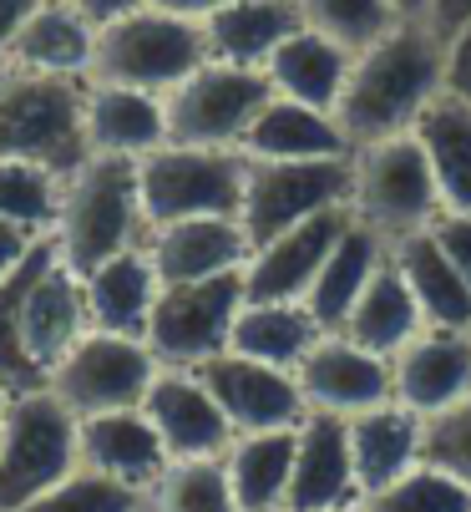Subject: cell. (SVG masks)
Listing matches in <instances>:
<instances>
[{
    "instance_id": "6da1fadb",
    "label": "cell",
    "mask_w": 471,
    "mask_h": 512,
    "mask_svg": "<svg viewBox=\"0 0 471 512\" xmlns=\"http://www.w3.org/2000/svg\"><path fill=\"white\" fill-rule=\"evenodd\" d=\"M441 97V36L426 21H396L375 46L355 51L335 122L350 153L380 137H401Z\"/></svg>"
},
{
    "instance_id": "7a4b0ae2",
    "label": "cell",
    "mask_w": 471,
    "mask_h": 512,
    "mask_svg": "<svg viewBox=\"0 0 471 512\" xmlns=\"http://www.w3.org/2000/svg\"><path fill=\"white\" fill-rule=\"evenodd\" d=\"M51 244L61 264L76 274H92L97 264L142 249L147 244V213L137 193V163L132 158H107L87 153L66 178H61V203H56V224Z\"/></svg>"
},
{
    "instance_id": "3957f363",
    "label": "cell",
    "mask_w": 471,
    "mask_h": 512,
    "mask_svg": "<svg viewBox=\"0 0 471 512\" xmlns=\"http://www.w3.org/2000/svg\"><path fill=\"white\" fill-rule=\"evenodd\" d=\"M87 82L0 66V158L66 178L87 158Z\"/></svg>"
},
{
    "instance_id": "277c9868",
    "label": "cell",
    "mask_w": 471,
    "mask_h": 512,
    "mask_svg": "<svg viewBox=\"0 0 471 512\" xmlns=\"http://www.w3.org/2000/svg\"><path fill=\"white\" fill-rule=\"evenodd\" d=\"M350 218L380 244H406L441 218L431 163L411 132L380 137L350 153Z\"/></svg>"
},
{
    "instance_id": "5b68a950",
    "label": "cell",
    "mask_w": 471,
    "mask_h": 512,
    "mask_svg": "<svg viewBox=\"0 0 471 512\" xmlns=\"http://www.w3.org/2000/svg\"><path fill=\"white\" fill-rule=\"evenodd\" d=\"M203 61H208V46H203V26L198 21H183V16H168L157 6H142V11H132V16H122V21L97 31L87 82L168 97L183 77H193Z\"/></svg>"
},
{
    "instance_id": "8992f818",
    "label": "cell",
    "mask_w": 471,
    "mask_h": 512,
    "mask_svg": "<svg viewBox=\"0 0 471 512\" xmlns=\"http://www.w3.org/2000/svg\"><path fill=\"white\" fill-rule=\"evenodd\" d=\"M249 158L228 148H178L163 142L137 163V193L147 229L183 224V218H239Z\"/></svg>"
},
{
    "instance_id": "52a82bcc",
    "label": "cell",
    "mask_w": 471,
    "mask_h": 512,
    "mask_svg": "<svg viewBox=\"0 0 471 512\" xmlns=\"http://www.w3.org/2000/svg\"><path fill=\"white\" fill-rule=\"evenodd\" d=\"M76 472V416L51 391L11 396L0 411V512H21Z\"/></svg>"
},
{
    "instance_id": "ba28073f",
    "label": "cell",
    "mask_w": 471,
    "mask_h": 512,
    "mask_svg": "<svg viewBox=\"0 0 471 512\" xmlns=\"http://www.w3.org/2000/svg\"><path fill=\"white\" fill-rule=\"evenodd\" d=\"M269 82L254 66H228V61H203L193 77H183L163 97L168 117V142L178 148H228L239 153L244 132L269 102Z\"/></svg>"
},
{
    "instance_id": "9c48e42d",
    "label": "cell",
    "mask_w": 471,
    "mask_h": 512,
    "mask_svg": "<svg viewBox=\"0 0 471 512\" xmlns=\"http://www.w3.org/2000/svg\"><path fill=\"white\" fill-rule=\"evenodd\" d=\"M244 310V274H218L198 284H163L157 289L152 320L142 330V345L157 365L173 371H198L203 360L228 350L233 320Z\"/></svg>"
},
{
    "instance_id": "30bf717a",
    "label": "cell",
    "mask_w": 471,
    "mask_h": 512,
    "mask_svg": "<svg viewBox=\"0 0 471 512\" xmlns=\"http://www.w3.org/2000/svg\"><path fill=\"white\" fill-rule=\"evenodd\" d=\"M163 365L137 335H107L87 330L76 340L46 381V391L71 411V416H102V411H132L142 406L147 386L157 381Z\"/></svg>"
},
{
    "instance_id": "8fae6325",
    "label": "cell",
    "mask_w": 471,
    "mask_h": 512,
    "mask_svg": "<svg viewBox=\"0 0 471 512\" xmlns=\"http://www.w3.org/2000/svg\"><path fill=\"white\" fill-rule=\"evenodd\" d=\"M92 330L87 320V289L82 274L61 264L56 244L41 239L31 259L16 269V335L36 371L51 381L56 360Z\"/></svg>"
},
{
    "instance_id": "7c38bea8",
    "label": "cell",
    "mask_w": 471,
    "mask_h": 512,
    "mask_svg": "<svg viewBox=\"0 0 471 512\" xmlns=\"http://www.w3.org/2000/svg\"><path fill=\"white\" fill-rule=\"evenodd\" d=\"M350 208V158H320V163H249L244 178V208L239 224L249 244L304 224L314 213Z\"/></svg>"
},
{
    "instance_id": "4fadbf2b",
    "label": "cell",
    "mask_w": 471,
    "mask_h": 512,
    "mask_svg": "<svg viewBox=\"0 0 471 512\" xmlns=\"http://www.w3.org/2000/svg\"><path fill=\"white\" fill-rule=\"evenodd\" d=\"M193 376L208 386V396L228 416L233 436H244V431H289L309 416L294 371H279V365L223 350V355L203 360Z\"/></svg>"
},
{
    "instance_id": "5bb4252c",
    "label": "cell",
    "mask_w": 471,
    "mask_h": 512,
    "mask_svg": "<svg viewBox=\"0 0 471 512\" xmlns=\"http://www.w3.org/2000/svg\"><path fill=\"white\" fill-rule=\"evenodd\" d=\"M294 381H299V396L314 416H360V411H375L390 396V360L385 355H370L360 350L355 340L345 335H320L314 350L294 365Z\"/></svg>"
},
{
    "instance_id": "9a60e30c",
    "label": "cell",
    "mask_w": 471,
    "mask_h": 512,
    "mask_svg": "<svg viewBox=\"0 0 471 512\" xmlns=\"http://www.w3.org/2000/svg\"><path fill=\"white\" fill-rule=\"evenodd\" d=\"M345 229H350V208H330V213H314L304 224L264 239L244 264V300L304 305L314 274L325 269V259H330V249L340 244Z\"/></svg>"
},
{
    "instance_id": "2e32d148",
    "label": "cell",
    "mask_w": 471,
    "mask_h": 512,
    "mask_svg": "<svg viewBox=\"0 0 471 512\" xmlns=\"http://www.w3.org/2000/svg\"><path fill=\"white\" fill-rule=\"evenodd\" d=\"M142 416L152 421L157 442H163L168 462H218L233 447V426L208 396V386L193 371H173L163 365L157 381L142 396Z\"/></svg>"
},
{
    "instance_id": "e0dca14e",
    "label": "cell",
    "mask_w": 471,
    "mask_h": 512,
    "mask_svg": "<svg viewBox=\"0 0 471 512\" xmlns=\"http://www.w3.org/2000/svg\"><path fill=\"white\" fill-rule=\"evenodd\" d=\"M390 396L421 421L471 396V330H421L401 355H390Z\"/></svg>"
},
{
    "instance_id": "ac0fdd59",
    "label": "cell",
    "mask_w": 471,
    "mask_h": 512,
    "mask_svg": "<svg viewBox=\"0 0 471 512\" xmlns=\"http://www.w3.org/2000/svg\"><path fill=\"white\" fill-rule=\"evenodd\" d=\"M76 467L147 497V487L168 467V452L157 442L152 421L142 416V406H132V411L76 416Z\"/></svg>"
},
{
    "instance_id": "d6986e66",
    "label": "cell",
    "mask_w": 471,
    "mask_h": 512,
    "mask_svg": "<svg viewBox=\"0 0 471 512\" xmlns=\"http://www.w3.org/2000/svg\"><path fill=\"white\" fill-rule=\"evenodd\" d=\"M147 259L163 284H198L218 274H244L254 244L239 218H183V224L147 229Z\"/></svg>"
},
{
    "instance_id": "ffe728a7",
    "label": "cell",
    "mask_w": 471,
    "mask_h": 512,
    "mask_svg": "<svg viewBox=\"0 0 471 512\" xmlns=\"http://www.w3.org/2000/svg\"><path fill=\"white\" fill-rule=\"evenodd\" d=\"M360 507L355 462H350V431L340 416H304L294 431V477L284 512H340Z\"/></svg>"
},
{
    "instance_id": "44dd1931",
    "label": "cell",
    "mask_w": 471,
    "mask_h": 512,
    "mask_svg": "<svg viewBox=\"0 0 471 512\" xmlns=\"http://www.w3.org/2000/svg\"><path fill=\"white\" fill-rule=\"evenodd\" d=\"M350 431V462H355V487L360 502L401 482L411 467L426 462V421L406 411L401 401H385L375 411H360L345 421Z\"/></svg>"
},
{
    "instance_id": "7402d4cb",
    "label": "cell",
    "mask_w": 471,
    "mask_h": 512,
    "mask_svg": "<svg viewBox=\"0 0 471 512\" xmlns=\"http://www.w3.org/2000/svg\"><path fill=\"white\" fill-rule=\"evenodd\" d=\"M350 51L320 31L299 26L294 36L279 41V51L264 61V82L274 97L284 102H299V107H314V112H330L340 107V92H345V77H350Z\"/></svg>"
},
{
    "instance_id": "603a6c76",
    "label": "cell",
    "mask_w": 471,
    "mask_h": 512,
    "mask_svg": "<svg viewBox=\"0 0 471 512\" xmlns=\"http://www.w3.org/2000/svg\"><path fill=\"white\" fill-rule=\"evenodd\" d=\"M82 122H87V153H107V158H132V163H142L147 153H157V148L168 142L163 97L132 92V87L87 82Z\"/></svg>"
},
{
    "instance_id": "cb8c5ba5",
    "label": "cell",
    "mask_w": 471,
    "mask_h": 512,
    "mask_svg": "<svg viewBox=\"0 0 471 512\" xmlns=\"http://www.w3.org/2000/svg\"><path fill=\"white\" fill-rule=\"evenodd\" d=\"M239 153L249 163H320V158H350V142L330 112L269 97L254 127L244 132Z\"/></svg>"
},
{
    "instance_id": "d4e9b609",
    "label": "cell",
    "mask_w": 471,
    "mask_h": 512,
    "mask_svg": "<svg viewBox=\"0 0 471 512\" xmlns=\"http://www.w3.org/2000/svg\"><path fill=\"white\" fill-rule=\"evenodd\" d=\"M421 330H426L421 305H416V295H411V284H406L396 254H385L380 269H375V279L365 284V295H360L355 310L345 315V325L330 330V335H345V340H355L360 350L390 360V355H401Z\"/></svg>"
},
{
    "instance_id": "484cf974",
    "label": "cell",
    "mask_w": 471,
    "mask_h": 512,
    "mask_svg": "<svg viewBox=\"0 0 471 512\" xmlns=\"http://www.w3.org/2000/svg\"><path fill=\"white\" fill-rule=\"evenodd\" d=\"M198 26H203L208 61L264 71V61L279 51V41L294 36L304 21H299V0H228L223 11H213Z\"/></svg>"
},
{
    "instance_id": "4316f807",
    "label": "cell",
    "mask_w": 471,
    "mask_h": 512,
    "mask_svg": "<svg viewBox=\"0 0 471 512\" xmlns=\"http://www.w3.org/2000/svg\"><path fill=\"white\" fill-rule=\"evenodd\" d=\"M82 289H87V320H92V330L137 335L142 340L163 279H157L147 249H127V254L97 264L92 274H82Z\"/></svg>"
},
{
    "instance_id": "83f0119b",
    "label": "cell",
    "mask_w": 471,
    "mask_h": 512,
    "mask_svg": "<svg viewBox=\"0 0 471 512\" xmlns=\"http://www.w3.org/2000/svg\"><path fill=\"white\" fill-rule=\"evenodd\" d=\"M294 431H244L223 452V472L239 512H284L294 477Z\"/></svg>"
},
{
    "instance_id": "f1b7e54d",
    "label": "cell",
    "mask_w": 471,
    "mask_h": 512,
    "mask_svg": "<svg viewBox=\"0 0 471 512\" xmlns=\"http://www.w3.org/2000/svg\"><path fill=\"white\" fill-rule=\"evenodd\" d=\"M92 46H97V31L76 16L66 0H41V11L26 21V31L16 36L11 56L0 66H21V71H46V77L87 82Z\"/></svg>"
},
{
    "instance_id": "f546056e",
    "label": "cell",
    "mask_w": 471,
    "mask_h": 512,
    "mask_svg": "<svg viewBox=\"0 0 471 512\" xmlns=\"http://www.w3.org/2000/svg\"><path fill=\"white\" fill-rule=\"evenodd\" d=\"M385 254H390V244H380L370 229H360L355 218H350V229L340 234V244L330 249L325 269L314 274L309 295H304V310L314 315V325H320L325 335L345 325V315H350L355 300L365 295V284L375 279V269H380Z\"/></svg>"
},
{
    "instance_id": "4dcf8cb0",
    "label": "cell",
    "mask_w": 471,
    "mask_h": 512,
    "mask_svg": "<svg viewBox=\"0 0 471 512\" xmlns=\"http://www.w3.org/2000/svg\"><path fill=\"white\" fill-rule=\"evenodd\" d=\"M411 137L421 142V153L431 163L441 213H471V107L436 97L411 127Z\"/></svg>"
},
{
    "instance_id": "1f68e13d",
    "label": "cell",
    "mask_w": 471,
    "mask_h": 512,
    "mask_svg": "<svg viewBox=\"0 0 471 512\" xmlns=\"http://www.w3.org/2000/svg\"><path fill=\"white\" fill-rule=\"evenodd\" d=\"M390 254H396V264H401V274L411 284V295L421 305L426 330H471V284L436 249L431 229L416 234V239H406V244H396Z\"/></svg>"
},
{
    "instance_id": "d6a6232c",
    "label": "cell",
    "mask_w": 471,
    "mask_h": 512,
    "mask_svg": "<svg viewBox=\"0 0 471 512\" xmlns=\"http://www.w3.org/2000/svg\"><path fill=\"white\" fill-rule=\"evenodd\" d=\"M325 330L314 325V315L304 305H264V300H244L239 320H233L228 350L249 355L264 365H279V371H294V365L314 350Z\"/></svg>"
},
{
    "instance_id": "836d02e7",
    "label": "cell",
    "mask_w": 471,
    "mask_h": 512,
    "mask_svg": "<svg viewBox=\"0 0 471 512\" xmlns=\"http://www.w3.org/2000/svg\"><path fill=\"white\" fill-rule=\"evenodd\" d=\"M142 512H239L218 462H168L163 477H157L142 497Z\"/></svg>"
},
{
    "instance_id": "e575fe53",
    "label": "cell",
    "mask_w": 471,
    "mask_h": 512,
    "mask_svg": "<svg viewBox=\"0 0 471 512\" xmlns=\"http://www.w3.org/2000/svg\"><path fill=\"white\" fill-rule=\"evenodd\" d=\"M299 21L309 31H320L330 41H340L350 56L375 46L396 21H406L390 0H299Z\"/></svg>"
},
{
    "instance_id": "d590c367",
    "label": "cell",
    "mask_w": 471,
    "mask_h": 512,
    "mask_svg": "<svg viewBox=\"0 0 471 512\" xmlns=\"http://www.w3.org/2000/svg\"><path fill=\"white\" fill-rule=\"evenodd\" d=\"M56 203H61V178L31 163L0 158V218L36 239H51L56 224Z\"/></svg>"
},
{
    "instance_id": "8d00e7d4",
    "label": "cell",
    "mask_w": 471,
    "mask_h": 512,
    "mask_svg": "<svg viewBox=\"0 0 471 512\" xmlns=\"http://www.w3.org/2000/svg\"><path fill=\"white\" fill-rule=\"evenodd\" d=\"M360 507L365 512H471V487H461L441 467L421 462L401 482H390L385 492L365 497Z\"/></svg>"
},
{
    "instance_id": "74e56055",
    "label": "cell",
    "mask_w": 471,
    "mask_h": 512,
    "mask_svg": "<svg viewBox=\"0 0 471 512\" xmlns=\"http://www.w3.org/2000/svg\"><path fill=\"white\" fill-rule=\"evenodd\" d=\"M21 512H142V492L76 467L71 477L46 487L36 502H26Z\"/></svg>"
},
{
    "instance_id": "f35d334b",
    "label": "cell",
    "mask_w": 471,
    "mask_h": 512,
    "mask_svg": "<svg viewBox=\"0 0 471 512\" xmlns=\"http://www.w3.org/2000/svg\"><path fill=\"white\" fill-rule=\"evenodd\" d=\"M426 462L471 487V396L426 421Z\"/></svg>"
},
{
    "instance_id": "ab89813d",
    "label": "cell",
    "mask_w": 471,
    "mask_h": 512,
    "mask_svg": "<svg viewBox=\"0 0 471 512\" xmlns=\"http://www.w3.org/2000/svg\"><path fill=\"white\" fill-rule=\"evenodd\" d=\"M441 97L471 107V26L441 36Z\"/></svg>"
},
{
    "instance_id": "60d3db41",
    "label": "cell",
    "mask_w": 471,
    "mask_h": 512,
    "mask_svg": "<svg viewBox=\"0 0 471 512\" xmlns=\"http://www.w3.org/2000/svg\"><path fill=\"white\" fill-rule=\"evenodd\" d=\"M431 239L451 259V269H461L466 284H471V213H441L431 224Z\"/></svg>"
},
{
    "instance_id": "b9f144b4",
    "label": "cell",
    "mask_w": 471,
    "mask_h": 512,
    "mask_svg": "<svg viewBox=\"0 0 471 512\" xmlns=\"http://www.w3.org/2000/svg\"><path fill=\"white\" fill-rule=\"evenodd\" d=\"M66 6L82 16L92 31H102V26H112V21H122V16H132V11H142L147 0H66Z\"/></svg>"
},
{
    "instance_id": "7bdbcfd3",
    "label": "cell",
    "mask_w": 471,
    "mask_h": 512,
    "mask_svg": "<svg viewBox=\"0 0 471 512\" xmlns=\"http://www.w3.org/2000/svg\"><path fill=\"white\" fill-rule=\"evenodd\" d=\"M36 244H41L36 234H26V229H16V224H6V218H0V279L16 274V269L31 259Z\"/></svg>"
},
{
    "instance_id": "ee69618b",
    "label": "cell",
    "mask_w": 471,
    "mask_h": 512,
    "mask_svg": "<svg viewBox=\"0 0 471 512\" xmlns=\"http://www.w3.org/2000/svg\"><path fill=\"white\" fill-rule=\"evenodd\" d=\"M41 11V0H0V61L11 56L16 36L26 31V21Z\"/></svg>"
},
{
    "instance_id": "f6af8a7d",
    "label": "cell",
    "mask_w": 471,
    "mask_h": 512,
    "mask_svg": "<svg viewBox=\"0 0 471 512\" xmlns=\"http://www.w3.org/2000/svg\"><path fill=\"white\" fill-rule=\"evenodd\" d=\"M426 26L436 36H451V31L471 26V0H431V6H426Z\"/></svg>"
},
{
    "instance_id": "bcb514c9",
    "label": "cell",
    "mask_w": 471,
    "mask_h": 512,
    "mask_svg": "<svg viewBox=\"0 0 471 512\" xmlns=\"http://www.w3.org/2000/svg\"><path fill=\"white\" fill-rule=\"evenodd\" d=\"M147 6L168 11V16H183V21H208L213 11L228 6V0H147Z\"/></svg>"
},
{
    "instance_id": "7dc6e473",
    "label": "cell",
    "mask_w": 471,
    "mask_h": 512,
    "mask_svg": "<svg viewBox=\"0 0 471 512\" xmlns=\"http://www.w3.org/2000/svg\"><path fill=\"white\" fill-rule=\"evenodd\" d=\"M390 6H396L406 21H426V6H431V0H390Z\"/></svg>"
},
{
    "instance_id": "c3c4849f",
    "label": "cell",
    "mask_w": 471,
    "mask_h": 512,
    "mask_svg": "<svg viewBox=\"0 0 471 512\" xmlns=\"http://www.w3.org/2000/svg\"><path fill=\"white\" fill-rule=\"evenodd\" d=\"M340 512H365V507H340Z\"/></svg>"
},
{
    "instance_id": "681fc988",
    "label": "cell",
    "mask_w": 471,
    "mask_h": 512,
    "mask_svg": "<svg viewBox=\"0 0 471 512\" xmlns=\"http://www.w3.org/2000/svg\"><path fill=\"white\" fill-rule=\"evenodd\" d=\"M0 411H6V391H0Z\"/></svg>"
}]
</instances>
